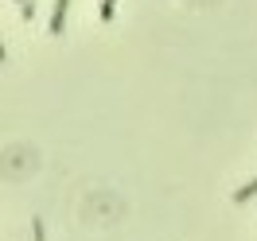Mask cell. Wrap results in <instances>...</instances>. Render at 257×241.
I'll list each match as a JSON object with an SVG mask.
<instances>
[{"label": "cell", "instance_id": "obj_1", "mask_svg": "<svg viewBox=\"0 0 257 241\" xmlns=\"http://www.w3.org/2000/svg\"><path fill=\"white\" fill-rule=\"evenodd\" d=\"M66 8H70V0H55V8H51V35L66 32Z\"/></svg>", "mask_w": 257, "mask_h": 241}, {"label": "cell", "instance_id": "obj_2", "mask_svg": "<svg viewBox=\"0 0 257 241\" xmlns=\"http://www.w3.org/2000/svg\"><path fill=\"white\" fill-rule=\"evenodd\" d=\"M253 194H257V179H249L245 187H238V191H234V202H245V198H253Z\"/></svg>", "mask_w": 257, "mask_h": 241}, {"label": "cell", "instance_id": "obj_3", "mask_svg": "<svg viewBox=\"0 0 257 241\" xmlns=\"http://www.w3.org/2000/svg\"><path fill=\"white\" fill-rule=\"evenodd\" d=\"M113 12H117V0H101V24H109Z\"/></svg>", "mask_w": 257, "mask_h": 241}, {"label": "cell", "instance_id": "obj_4", "mask_svg": "<svg viewBox=\"0 0 257 241\" xmlns=\"http://www.w3.org/2000/svg\"><path fill=\"white\" fill-rule=\"evenodd\" d=\"M16 4H20V16H24V20L35 16V0H16Z\"/></svg>", "mask_w": 257, "mask_h": 241}, {"label": "cell", "instance_id": "obj_5", "mask_svg": "<svg viewBox=\"0 0 257 241\" xmlns=\"http://www.w3.org/2000/svg\"><path fill=\"white\" fill-rule=\"evenodd\" d=\"M32 229H35V241H43V222H39V218L32 222Z\"/></svg>", "mask_w": 257, "mask_h": 241}]
</instances>
